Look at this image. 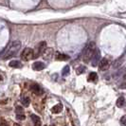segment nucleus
Returning <instances> with one entry per match:
<instances>
[{"instance_id": "f257e3e1", "label": "nucleus", "mask_w": 126, "mask_h": 126, "mask_svg": "<svg viewBox=\"0 0 126 126\" xmlns=\"http://www.w3.org/2000/svg\"><path fill=\"white\" fill-rule=\"evenodd\" d=\"M21 45L22 44H21L20 41H13V42H12L7 47V49H6L5 53H4L3 59L6 60V59H9V58L14 56L19 51V49L21 47Z\"/></svg>"}, {"instance_id": "f03ea898", "label": "nucleus", "mask_w": 126, "mask_h": 126, "mask_svg": "<svg viewBox=\"0 0 126 126\" xmlns=\"http://www.w3.org/2000/svg\"><path fill=\"white\" fill-rule=\"evenodd\" d=\"M96 49H97V46L94 42H90L86 45L83 50V53H82V60L84 63H88L91 61Z\"/></svg>"}, {"instance_id": "7ed1b4c3", "label": "nucleus", "mask_w": 126, "mask_h": 126, "mask_svg": "<svg viewBox=\"0 0 126 126\" xmlns=\"http://www.w3.org/2000/svg\"><path fill=\"white\" fill-rule=\"evenodd\" d=\"M33 58H34V50L30 48V47H26L21 53V59L23 61L28 62V61H30Z\"/></svg>"}, {"instance_id": "20e7f679", "label": "nucleus", "mask_w": 126, "mask_h": 126, "mask_svg": "<svg viewBox=\"0 0 126 126\" xmlns=\"http://www.w3.org/2000/svg\"><path fill=\"white\" fill-rule=\"evenodd\" d=\"M46 48V42H40L37 46L35 47L34 51V58H37L38 56H40L41 54H43V52L45 51V49Z\"/></svg>"}, {"instance_id": "39448f33", "label": "nucleus", "mask_w": 126, "mask_h": 126, "mask_svg": "<svg viewBox=\"0 0 126 126\" xmlns=\"http://www.w3.org/2000/svg\"><path fill=\"white\" fill-rule=\"evenodd\" d=\"M100 61H101V52H100V50L97 48L96 51H95V53H94V55H93V58H92V60H91L92 66H93V67L98 66L99 63H100Z\"/></svg>"}, {"instance_id": "423d86ee", "label": "nucleus", "mask_w": 126, "mask_h": 126, "mask_svg": "<svg viewBox=\"0 0 126 126\" xmlns=\"http://www.w3.org/2000/svg\"><path fill=\"white\" fill-rule=\"evenodd\" d=\"M109 67H110V63H109V61L106 58L102 59L100 61V63H99V68H100V70H102V71L107 70V69L109 68Z\"/></svg>"}, {"instance_id": "0eeeda50", "label": "nucleus", "mask_w": 126, "mask_h": 126, "mask_svg": "<svg viewBox=\"0 0 126 126\" xmlns=\"http://www.w3.org/2000/svg\"><path fill=\"white\" fill-rule=\"evenodd\" d=\"M42 55H43L44 59H46V60H49V59H51L52 56H53V49L50 48V47L46 48Z\"/></svg>"}, {"instance_id": "6e6552de", "label": "nucleus", "mask_w": 126, "mask_h": 126, "mask_svg": "<svg viewBox=\"0 0 126 126\" xmlns=\"http://www.w3.org/2000/svg\"><path fill=\"white\" fill-rule=\"evenodd\" d=\"M45 67H46V65L43 62H35L34 64L32 65V68H33V70H36V71L43 70Z\"/></svg>"}, {"instance_id": "1a4fd4ad", "label": "nucleus", "mask_w": 126, "mask_h": 126, "mask_svg": "<svg viewBox=\"0 0 126 126\" xmlns=\"http://www.w3.org/2000/svg\"><path fill=\"white\" fill-rule=\"evenodd\" d=\"M62 110H63V105H62L61 103H58V104L54 105V106L51 108V112H52L53 114H59V113L62 112Z\"/></svg>"}, {"instance_id": "9d476101", "label": "nucleus", "mask_w": 126, "mask_h": 126, "mask_svg": "<svg viewBox=\"0 0 126 126\" xmlns=\"http://www.w3.org/2000/svg\"><path fill=\"white\" fill-rule=\"evenodd\" d=\"M31 119H32V121H33L34 126H42L41 119H40L38 116H36V115H32V116H31Z\"/></svg>"}, {"instance_id": "9b49d317", "label": "nucleus", "mask_w": 126, "mask_h": 126, "mask_svg": "<svg viewBox=\"0 0 126 126\" xmlns=\"http://www.w3.org/2000/svg\"><path fill=\"white\" fill-rule=\"evenodd\" d=\"M31 91L33 92L34 94H36V95H41L43 90L41 89V87H40L38 84H33V85L31 86Z\"/></svg>"}, {"instance_id": "f8f14e48", "label": "nucleus", "mask_w": 126, "mask_h": 126, "mask_svg": "<svg viewBox=\"0 0 126 126\" xmlns=\"http://www.w3.org/2000/svg\"><path fill=\"white\" fill-rule=\"evenodd\" d=\"M9 66L11 67H15V68H18V67H22V64L20 63V61H17V60H13V61H11Z\"/></svg>"}, {"instance_id": "ddd939ff", "label": "nucleus", "mask_w": 126, "mask_h": 126, "mask_svg": "<svg viewBox=\"0 0 126 126\" xmlns=\"http://www.w3.org/2000/svg\"><path fill=\"white\" fill-rule=\"evenodd\" d=\"M69 57L66 54H62V53H57L56 54V60L58 61H66V60H68Z\"/></svg>"}, {"instance_id": "4468645a", "label": "nucleus", "mask_w": 126, "mask_h": 126, "mask_svg": "<svg viewBox=\"0 0 126 126\" xmlns=\"http://www.w3.org/2000/svg\"><path fill=\"white\" fill-rule=\"evenodd\" d=\"M124 103H125V99H124V97H119L118 100H117V106L118 107H122L123 105H124Z\"/></svg>"}, {"instance_id": "2eb2a0df", "label": "nucleus", "mask_w": 126, "mask_h": 126, "mask_svg": "<svg viewBox=\"0 0 126 126\" xmlns=\"http://www.w3.org/2000/svg\"><path fill=\"white\" fill-rule=\"evenodd\" d=\"M98 80V75L96 72H91L89 74V77H88V81L89 82H96Z\"/></svg>"}, {"instance_id": "dca6fc26", "label": "nucleus", "mask_w": 126, "mask_h": 126, "mask_svg": "<svg viewBox=\"0 0 126 126\" xmlns=\"http://www.w3.org/2000/svg\"><path fill=\"white\" fill-rule=\"evenodd\" d=\"M69 72H70V67H69V66H66V67L63 68L62 75H63L64 77H66V76H67V75H68Z\"/></svg>"}, {"instance_id": "f3484780", "label": "nucleus", "mask_w": 126, "mask_h": 126, "mask_svg": "<svg viewBox=\"0 0 126 126\" xmlns=\"http://www.w3.org/2000/svg\"><path fill=\"white\" fill-rule=\"evenodd\" d=\"M30 100L29 97H24L22 99V104H23L25 107H28L30 105Z\"/></svg>"}, {"instance_id": "a211bd4d", "label": "nucleus", "mask_w": 126, "mask_h": 126, "mask_svg": "<svg viewBox=\"0 0 126 126\" xmlns=\"http://www.w3.org/2000/svg\"><path fill=\"white\" fill-rule=\"evenodd\" d=\"M119 122H120V124H121L122 126H126V116L121 117V119H120Z\"/></svg>"}, {"instance_id": "6ab92c4d", "label": "nucleus", "mask_w": 126, "mask_h": 126, "mask_svg": "<svg viewBox=\"0 0 126 126\" xmlns=\"http://www.w3.org/2000/svg\"><path fill=\"white\" fill-rule=\"evenodd\" d=\"M0 126H9L7 121L4 119H0Z\"/></svg>"}, {"instance_id": "aec40b11", "label": "nucleus", "mask_w": 126, "mask_h": 126, "mask_svg": "<svg viewBox=\"0 0 126 126\" xmlns=\"http://www.w3.org/2000/svg\"><path fill=\"white\" fill-rule=\"evenodd\" d=\"M16 112H17V115L19 114H23V108L22 107H20V106H17L16 107Z\"/></svg>"}, {"instance_id": "412c9836", "label": "nucleus", "mask_w": 126, "mask_h": 126, "mask_svg": "<svg viewBox=\"0 0 126 126\" xmlns=\"http://www.w3.org/2000/svg\"><path fill=\"white\" fill-rule=\"evenodd\" d=\"M16 118H17V119H20V120H23V119H25V115L23 114H18L17 116H16Z\"/></svg>"}, {"instance_id": "4be33fe9", "label": "nucleus", "mask_w": 126, "mask_h": 126, "mask_svg": "<svg viewBox=\"0 0 126 126\" xmlns=\"http://www.w3.org/2000/svg\"><path fill=\"white\" fill-rule=\"evenodd\" d=\"M83 70H84V67H79V68L77 69V73H78V74L82 73V72H83Z\"/></svg>"}, {"instance_id": "5701e85b", "label": "nucleus", "mask_w": 126, "mask_h": 126, "mask_svg": "<svg viewBox=\"0 0 126 126\" xmlns=\"http://www.w3.org/2000/svg\"><path fill=\"white\" fill-rule=\"evenodd\" d=\"M119 87H120V88H122V89H125L126 88V81L125 82H123L119 85Z\"/></svg>"}]
</instances>
